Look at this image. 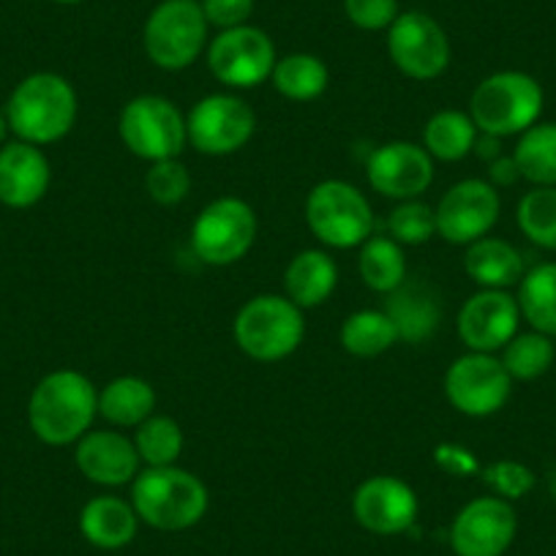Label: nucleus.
<instances>
[{
  "mask_svg": "<svg viewBox=\"0 0 556 556\" xmlns=\"http://www.w3.org/2000/svg\"><path fill=\"white\" fill-rule=\"evenodd\" d=\"M256 213L240 197L207 202L191 227V249L205 265L227 267L243 260L256 243Z\"/></svg>",
  "mask_w": 556,
  "mask_h": 556,
  "instance_id": "nucleus-9",
  "label": "nucleus"
},
{
  "mask_svg": "<svg viewBox=\"0 0 556 556\" xmlns=\"http://www.w3.org/2000/svg\"><path fill=\"white\" fill-rule=\"evenodd\" d=\"M7 128H9L7 115H0V142H3V137H7Z\"/></svg>",
  "mask_w": 556,
  "mask_h": 556,
  "instance_id": "nucleus-42",
  "label": "nucleus"
},
{
  "mask_svg": "<svg viewBox=\"0 0 556 556\" xmlns=\"http://www.w3.org/2000/svg\"><path fill=\"white\" fill-rule=\"evenodd\" d=\"M235 344L260 363H278L298 352L306 336L303 308L287 295H256L238 312L232 325Z\"/></svg>",
  "mask_w": 556,
  "mask_h": 556,
  "instance_id": "nucleus-4",
  "label": "nucleus"
},
{
  "mask_svg": "<svg viewBox=\"0 0 556 556\" xmlns=\"http://www.w3.org/2000/svg\"><path fill=\"white\" fill-rule=\"evenodd\" d=\"M513 393V377L489 352H467L445 371V395L467 417L496 415Z\"/></svg>",
  "mask_w": 556,
  "mask_h": 556,
  "instance_id": "nucleus-11",
  "label": "nucleus"
},
{
  "mask_svg": "<svg viewBox=\"0 0 556 556\" xmlns=\"http://www.w3.org/2000/svg\"><path fill=\"white\" fill-rule=\"evenodd\" d=\"M518 229L540 249L556 251V186H534L516 211Z\"/></svg>",
  "mask_w": 556,
  "mask_h": 556,
  "instance_id": "nucleus-34",
  "label": "nucleus"
},
{
  "mask_svg": "<svg viewBox=\"0 0 556 556\" xmlns=\"http://www.w3.org/2000/svg\"><path fill=\"white\" fill-rule=\"evenodd\" d=\"M464 270L480 290H510V287L521 285L523 273H527L521 251L507 240L491 238V235L467 245Z\"/></svg>",
  "mask_w": 556,
  "mask_h": 556,
  "instance_id": "nucleus-23",
  "label": "nucleus"
},
{
  "mask_svg": "<svg viewBox=\"0 0 556 556\" xmlns=\"http://www.w3.org/2000/svg\"><path fill=\"white\" fill-rule=\"evenodd\" d=\"M437 211V235L453 245H469L491 235L500 222V191L480 178L458 180L442 194Z\"/></svg>",
  "mask_w": 556,
  "mask_h": 556,
  "instance_id": "nucleus-14",
  "label": "nucleus"
},
{
  "mask_svg": "<svg viewBox=\"0 0 556 556\" xmlns=\"http://www.w3.org/2000/svg\"><path fill=\"white\" fill-rule=\"evenodd\" d=\"M483 483L494 491L500 500H521L534 489V472L521 462H494L483 469Z\"/></svg>",
  "mask_w": 556,
  "mask_h": 556,
  "instance_id": "nucleus-37",
  "label": "nucleus"
},
{
  "mask_svg": "<svg viewBox=\"0 0 556 556\" xmlns=\"http://www.w3.org/2000/svg\"><path fill=\"white\" fill-rule=\"evenodd\" d=\"M117 134L126 151L151 164L178 159L189 146L186 115L164 96L148 93L128 101L117 117Z\"/></svg>",
  "mask_w": 556,
  "mask_h": 556,
  "instance_id": "nucleus-7",
  "label": "nucleus"
},
{
  "mask_svg": "<svg viewBox=\"0 0 556 556\" xmlns=\"http://www.w3.org/2000/svg\"><path fill=\"white\" fill-rule=\"evenodd\" d=\"M521 178L516 167V159L513 156H496L494 162H489V184L494 189H505V186H513Z\"/></svg>",
  "mask_w": 556,
  "mask_h": 556,
  "instance_id": "nucleus-41",
  "label": "nucleus"
},
{
  "mask_svg": "<svg viewBox=\"0 0 556 556\" xmlns=\"http://www.w3.org/2000/svg\"><path fill=\"white\" fill-rule=\"evenodd\" d=\"M131 505L139 521L159 532H184L205 518L211 494L207 485L189 469L146 467L131 483Z\"/></svg>",
  "mask_w": 556,
  "mask_h": 556,
  "instance_id": "nucleus-2",
  "label": "nucleus"
},
{
  "mask_svg": "<svg viewBox=\"0 0 556 556\" xmlns=\"http://www.w3.org/2000/svg\"><path fill=\"white\" fill-rule=\"evenodd\" d=\"M357 270L363 285L379 295H390L406 281V256L404 245L395 243L390 235H371L361 245L357 254Z\"/></svg>",
  "mask_w": 556,
  "mask_h": 556,
  "instance_id": "nucleus-27",
  "label": "nucleus"
},
{
  "mask_svg": "<svg viewBox=\"0 0 556 556\" xmlns=\"http://www.w3.org/2000/svg\"><path fill=\"white\" fill-rule=\"evenodd\" d=\"M134 447L142 467H173L184 453V429L173 417L153 412L146 424L134 429Z\"/></svg>",
  "mask_w": 556,
  "mask_h": 556,
  "instance_id": "nucleus-32",
  "label": "nucleus"
},
{
  "mask_svg": "<svg viewBox=\"0 0 556 556\" xmlns=\"http://www.w3.org/2000/svg\"><path fill=\"white\" fill-rule=\"evenodd\" d=\"M339 285V267H336L333 256L323 249H306L298 251L290 260L285 273V290L287 298L295 303L298 308H317L336 292Z\"/></svg>",
  "mask_w": 556,
  "mask_h": 556,
  "instance_id": "nucleus-24",
  "label": "nucleus"
},
{
  "mask_svg": "<svg viewBox=\"0 0 556 556\" xmlns=\"http://www.w3.org/2000/svg\"><path fill=\"white\" fill-rule=\"evenodd\" d=\"M352 516L371 534H404L417 521V494L395 475H374L355 489Z\"/></svg>",
  "mask_w": 556,
  "mask_h": 556,
  "instance_id": "nucleus-17",
  "label": "nucleus"
},
{
  "mask_svg": "<svg viewBox=\"0 0 556 556\" xmlns=\"http://www.w3.org/2000/svg\"><path fill=\"white\" fill-rule=\"evenodd\" d=\"M189 146L202 156H229L251 142L256 131V115L235 93H211L186 115Z\"/></svg>",
  "mask_w": 556,
  "mask_h": 556,
  "instance_id": "nucleus-10",
  "label": "nucleus"
},
{
  "mask_svg": "<svg viewBox=\"0 0 556 556\" xmlns=\"http://www.w3.org/2000/svg\"><path fill=\"white\" fill-rule=\"evenodd\" d=\"M350 23L361 30H388L399 20V0H344Z\"/></svg>",
  "mask_w": 556,
  "mask_h": 556,
  "instance_id": "nucleus-38",
  "label": "nucleus"
},
{
  "mask_svg": "<svg viewBox=\"0 0 556 556\" xmlns=\"http://www.w3.org/2000/svg\"><path fill=\"white\" fill-rule=\"evenodd\" d=\"M384 314L393 319L395 330H399V341L424 344L442 325L440 292L426 285V281H420V278L406 276L404 285L388 295Z\"/></svg>",
  "mask_w": 556,
  "mask_h": 556,
  "instance_id": "nucleus-21",
  "label": "nucleus"
},
{
  "mask_svg": "<svg viewBox=\"0 0 556 556\" xmlns=\"http://www.w3.org/2000/svg\"><path fill=\"white\" fill-rule=\"evenodd\" d=\"M74 464L90 483L106 485V489L134 483L142 469L134 440L115 429L88 431L74 445Z\"/></svg>",
  "mask_w": 556,
  "mask_h": 556,
  "instance_id": "nucleus-19",
  "label": "nucleus"
},
{
  "mask_svg": "<svg viewBox=\"0 0 556 556\" xmlns=\"http://www.w3.org/2000/svg\"><path fill=\"white\" fill-rule=\"evenodd\" d=\"M516 167L532 186H556V123H534L518 139Z\"/></svg>",
  "mask_w": 556,
  "mask_h": 556,
  "instance_id": "nucleus-31",
  "label": "nucleus"
},
{
  "mask_svg": "<svg viewBox=\"0 0 556 556\" xmlns=\"http://www.w3.org/2000/svg\"><path fill=\"white\" fill-rule=\"evenodd\" d=\"M55 3H61V7H77L83 0H55Z\"/></svg>",
  "mask_w": 556,
  "mask_h": 556,
  "instance_id": "nucleus-43",
  "label": "nucleus"
},
{
  "mask_svg": "<svg viewBox=\"0 0 556 556\" xmlns=\"http://www.w3.org/2000/svg\"><path fill=\"white\" fill-rule=\"evenodd\" d=\"M543 112V88L523 72H496L485 77L469 99V117L491 137H521Z\"/></svg>",
  "mask_w": 556,
  "mask_h": 556,
  "instance_id": "nucleus-5",
  "label": "nucleus"
},
{
  "mask_svg": "<svg viewBox=\"0 0 556 556\" xmlns=\"http://www.w3.org/2000/svg\"><path fill=\"white\" fill-rule=\"evenodd\" d=\"M478 126L462 110H442L429 117L424 128V148L437 162H462L475 151Z\"/></svg>",
  "mask_w": 556,
  "mask_h": 556,
  "instance_id": "nucleus-26",
  "label": "nucleus"
},
{
  "mask_svg": "<svg viewBox=\"0 0 556 556\" xmlns=\"http://www.w3.org/2000/svg\"><path fill=\"white\" fill-rule=\"evenodd\" d=\"M156 412V390L142 377H117L99 390V415L112 429H137Z\"/></svg>",
  "mask_w": 556,
  "mask_h": 556,
  "instance_id": "nucleus-25",
  "label": "nucleus"
},
{
  "mask_svg": "<svg viewBox=\"0 0 556 556\" xmlns=\"http://www.w3.org/2000/svg\"><path fill=\"white\" fill-rule=\"evenodd\" d=\"M207 20L197 0H162L148 17L142 47L153 66L184 72L207 47Z\"/></svg>",
  "mask_w": 556,
  "mask_h": 556,
  "instance_id": "nucleus-8",
  "label": "nucleus"
},
{
  "mask_svg": "<svg viewBox=\"0 0 556 556\" xmlns=\"http://www.w3.org/2000/svg\"><path fill=\"white\" fill-rule=\"evenodd\" d=\"M388 52L404 77L429 83L451 66V39L434 17L424 12L399 14L388 28Z\"/></svg>",
  "mask_w": 556,
  "mask_h": 556,
  "instance_id": "nucleus-12",
  "label": "nucleus"
},
{
  "mask_svg": "<svg viewBox=\"0 0 556 556\" xmlns=\"http://www.w3.org/2000/svg\"><path fill=\"white\" fill-rule=\"evenodd\" d=\"M366 175L371 189L388 200H420L434 184V159L424 146L393 139L368 156Z\"/></svg>",
  "mask_w": 556,
  "mask_h": 556,
  "instance_id": "nucleus-15",
  "label": "nucleus"
},
{
  "mask_svg": "<svg viewBox=\"0 0 556 556\" xmlns=\"http://www.w3.org/2000/svg\"><path fill=\"white\" fill-rule=\"evenodd\" d=\"M554 339L551 336L529 330V333H516L505 346H502V366L513 377V382H532L543 377L554 366Z\"/></svg>",
  "mask_w": 556,
  "mask_h": 556,
  "instance_id": "nucleus-33",
  "label": "nucleus"
},
{
  "mask_svg": "<svg viewBox=\"0 0 556 556\" xmlns=\"http://www.w3.org/2000/svg\"><path fill=\"white\" fill-rule=\"evenodd\" d=\"M521 312L507 290H480L467 298L458 312V336L469 352H489L507 344L518 333Z\"/></svg>",
  "mask_w": 556,
  "mask_h": 556,
  "instance_id": "nucleus-18",
  "label": "nucleus"
},
{
  "mask_svg": "<svg viewBox=\"0 0 556 556\" xmlns=\"http://www.w3.org/2000/svg\"><path fill=\"white\" fill-rule=\"evenodd\" d=\"M341 346L355 357H379L399 344V330L384 308H363L350 314L341 325Z\"/></svg>",
  "mask_w": 556,
  "mask_h": 556,
  "instance_id": "nucleus-30",
  "label": "nucleus"
},
{
  "mask_svg": "<svg viewBox=\"0 0 556 556\" xmlns=\"http://www.w3.org/2000/svg\"><path fill=\"white\" fill-rule=\"evenodd\" d=\"M99 415V390L85 374L61 368L41 379L28 401L30 431L45 445H77Z\"/></svg>",
  "mask_w": 556,
  "mask_h": 556,
  "instance_id": "nucleus-1",
  "label": "nucleus"
},
{
  "mask_svg": "<svg viewBox=\"0 0 556 556\" xmlns=\"http://www.w3.org/2000/svg\"><path fill=\"white\" fill-rule=\"evenodd\" d=\"M388 235L401 245H424L437 235V211L424 200H406L388 216Z\"/></svg>",
  "mask_w": 556,
  "mask_h": 556,
  "instance_id": "nucleus-35",
  "label": "nucleus"
},
{
  "mask_svg": "<svg viewBox=\"0 0 556 556\" xmlns=\"http://www.w3.org/2000/svg\"><path fill=\"white\" fill-rule=\"evenodd\" d=\"M518 532L516 510L500 496H478L453 518L451 545L456 556H502Z\"/></svg>",
  "mask_w": 556,
  "mask_h": 556,
  "instance_id": "nucleus-16",
  "label": "nucleus"
},
{
  "mask_svg": "<svg viewBox=\"0 0 556 556\" xmlns=\"http://www.w3.org/2000/svg\"><path fill=\"white\" fill-rule=\"evenodd\" d=\"M516 301L532 330L556 339V262H543L523 273Z\"/></svg>",
  "mask_w": 556,
  "mask_h": 556,
  "instance_id": "nucleus-28",
  "label": "nucleus"
},
{
  "mask_svg": "<svg viewBox=\"0 0 556 556\" xmlns=\"http://www.w3.org/2000/svg\"><path fill=\"white\" fill-rule=\"evenodd\" d=\"M200 7L207 25L218 30L249 25L251 14H254V0H202Z\"/></svg>",
  "mask_w": 556,
  "mask_h": 556,
  "instance_id": "nucleus-39",
  "label": "nucleus"
},
{
  "mask_svg": "<svg viewBox=\"0 0 556 556\" xmlns=\"http://www.w3.org/2000/svg\"><path fill=\"white\" fill-rule=\"evenodd\" d=\"M77 90L66 77L39 72L14 88L7 104V123L23 142L50 146L66 137L77 123Z\"/></svg>",
  "mask_w": 556,
  "mask_h": 556,
  "instance_id": "nucleus-3",
  "label": "nucleus"
},
{
  "mask_svg": "<svg viewBox=\"0 0 556 556\" xmlns=\"http://www.w3.org/2000/svg\"><path fill=\"white\" fill-rule=\"evenodd\" d=\"M276 47L270 36L251 25L218 30L207 45V68L222 85L235 90L256 88L276 68Z\"/></svg>",
  "mask_w": 556,
  "mask_h": 556,
  "instance_id": "nucleus-13",
  "label": "nucleus"
},
{
  "mask_svg": "<svg viewBox=\"0 0 556 556\" xmlns=\"http://www.w3.org/2000/svg\"><path fill=\"white\" fill-rule=\"evenodd\" d=\"M146 189L153 202L159 205H178L189 197L191 191V175L180 159H164V162H153L146 175Z\"/></svg>",
  "mask_w": 556,
  "mask_h": 556,
  "instance_id": "nucleus-36",
  "label": "nucleus"
},
{
  "mask_svg": "<svg viewBox=\"0 0 556 556\" xmlns=\"http://www.w3.org/2000/svg\"><path fill=\"white\" fill-rule=\"evenodd\" d=\"M437 464H440L445 472L456 475V478H467L478 469V462L472 458V453L464 451L458 445H440L437 447Z\"/></svg>",
  "mask_w": 556,
  "mask_h": 556,
  "instance_id": "nucleus-40",
  "label": "nucleus"
},
{
  "mask_svg": "<svg viewBox=\"0 0 556 556\" xmlns=\"http://www.w3.org/2000/svg\"><path fill=\"white\" fill-rule=\"evenodd\" d=\"M270 83L285 99L314 101L328 90L330 74L323 58L312 55V52H292V55L278 58Z\"/></svg>",
  "mask_w": 556,
  "mask_h": 556,
  "instance_id": "nucleus-29",
  "label": "nucleus"
},
{
  "mask_svg": "<svg viewBox=\"0 0 556 556\" xmlns=\"http://www.w3.org/2000/svg\"><path fill=\"white\" fill-rule=\"evenodd\" d=\"M139 516L131 502L121 496H93L79 513V532L101 551L126 548L137 538Z\"/></svg>",
  "mask_w": 556,
  "mask_h": 556,
  "instance_id": "nucleus-22",
  "label": "nucleus"
},
{
  "mask_svg": "<svg viewBox=\"0 0 556 556\" xmlns=\"http://www.w3.org/2000/svg\"><path fill=\"white\" fill-rule=\"evenodd\" d=\"M50 189V162L39 146L9 142L0 148V202L9 207H34Z\"/></svg>",
  "mask_w": 556,
  "mask_h": 556,
  "instance_id": "nucleus-20",
  "label": "nucleus"
},
{
  "mask_svg": "<svg viewBox=\"0 0 556 556\" xmlns=\"http://www.w3.org/2000/svg\"><path fill=\"white\" fill-rule=\"evenodd\" d=\"M306 224L323 245L361 249L374 235V211L357 186L323 180L306 197Z\"/></svg>",
  "mask_w": 556,
  "mask_h": 556,
  "instance_id": "nucleus-6",
  "label": "nucleus"
}]
</instances>
